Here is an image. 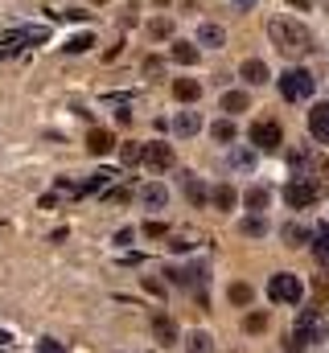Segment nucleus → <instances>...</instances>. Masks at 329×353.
Returning <instances> with one entry per match:
<instances>
[{"mask_svg":"<svg viewBox=\"0 0 329 353\" xmlns=\"http://www.w3.org/2000/svg\"><path fill=\"white\" fill-rule=\"evenodd\" d=\"M267 37H272V46L284 58H297V54H309L313 50V33L301 21H288V17H272L267 21Z\"/></svg>","mask_w":329,"mask_h":353,"instance_id":"1","label":"nucleus"},{"mask_svg":"<svg viewBox=\"0 0 329 353\" xmlns=\"http://www.w3.org/2000/svg\"><path fill=\"white\" fill-rule=\"evenodd\" d=\"M267 296H272L276 304H301V296H305V283H301V275H292V271H280V275H272V279H267Z\"/></svg>","mask_w":329,"mask_h":353,"instance_id":"2","label":"nucleus"},{"mask_svg":"<svg viewBox=\"0 0 329 353\" xmlns=\"http://www.w3.org/2000/svg\"><path fill=\"white\" fill-rule=\"evenodd\" d=\"M313 90H317V83L309 70H284L280 74V94L288 103H305V99H313Z\"/></svg>","mask_w":329,"mask_h":353,"instance_id":"3","label":"nucleus"},{"mask_svg":"<svg viewBox=\"0 0 329 353\" xmlns=\"http://www.w3.org/2000/svg\"><path fill=\"white\" fill-rule=\"evenodd\" d=\"M251 144H255L259 152H280L284 128H280L276 119H255V123H251Z\"/></svg>","mask_w":329,"mask_h":353,"instance_id":"4","label":"nucleus"},{"mask_svg":"<svg viewBox=\"0 0 329 353\" xmlns=\"http://www.w3.org/2000/svg\"><path fill=\"white\" fill-rule=\"evenodd\" d=\"M136 165H144V169H153V173L173 169V144H164V140L140 144V157H136Z\"/></svg>","mask_w":329,"mask_h":353,"instance_id":"5","label":"nucleus"},{"mask_svg":"<svg viewBox=\"0 0 329 353\" xmlns=\"http://www.w3.org/2000/svg\"><path fill=\"white\" fill-rule=\"evenodd\" d=\"M317 197H321L317 185H313V181H301V176L288 181V189H284V201H288L292 210H309V205H317Z\"/></svg>","mask_w":329,"mask_h":353,"instance_id":"6","label":"nucleus"},{"mask_svg":"<svg viewBox=\"0 0 329 353\" xmlns=\"http://www.w3.org/2000/svg\"><path fill=\"white\" fill-rule=\"evenodd\" d=\"M297 337H305V345L326 341V321H321L313 308H305V312H301V321H297Z\"/></svg>","mask_w":329,"mask_h":353,"instance_id":"7","label":"nucleus"},{"mask_svg":"<svg viewBox=\"0 0 329 353\" xmlns=\"http://www.w3.org/2000/svg\"><path fill=\"white\" fill-rule=\"evenodd\" d=\"M169 279H173L177 288H202L210 275H206V263H189V267H173Z\"/></svg>","mask_w":329,"mask_h":353,"instance_id":"8","label":"nucleus"},{"mask_svg":"<svg viewBox=\"0 0 329 353\" xmlns=\"http://www.w3.org/2000/svg\"><path fill=\"white\" fill-rule=\"evenodd\" d=\"M309 132L317 144H329V103H313L309 111Z\"/></svg>","mask_w":329,"mask_h":353,"instance_id":"9","label":"nucleus"},{"mask_svg":"<svg viewBox=\"0 0 329 353\" xmlns=\"http://www.w3.org/2000/svg\"><path fill=\"white\" fill-rule=\"evenodd\" d=\"M198 46H206V50L227 46V29H223V25H214V21H202V25H198Z\"/></svg>","mask_w":329,"mask_h":353,"instance_id":"10","label":"nucleus"},{"mask_svg":"<svg viewBox=\"0 0 329 353\" xmlns=\"http://www.w3.org/2000/svg\"><path fill=\"white\" fill-rule=\"evenodd\" d=\"M149 325H153V337H157L161 345H173V341H177V325H173V316H169V312H153V321H149Z\"/></svg>","mask_w":329,"mask_h":353,"instance_id":"11","label":"nucleus"},{"mask_svg":"<svg viewBox=\"0 0 329 353\" xmlns=\"http://www.w3.org/2000/svg\"><path fill=\"white\" fill-rule=\"evenodd\" d=\"M111 148H115V136H111V132H103V128H91V132H86V152L107 157Z\"/></svg>","mask_w":329,"mask_h":353,"instance_id":"12","label":"nucleus"},{"mask_svg":"<svg viewBox=\"0 0 329 353\" xmlns=\"http://www.w3.org/2000/svg\"><path fill=\"white\" fill-rule=\"evenodd\" d=\"M309 247H313V259L321 263V271H329V222H321V226L313 230V243H309Z\"/></svg>","mask_w":329,"mask_h":353,"instance_id":"13","label":"nucleus"},{"mask_svg":"<svg viewBox=\"0 0 329 353\" xmlns=\"http://www.w3.org/2000/svg\"><path fill=\"white\" fill-rule=\"evenodd\" d=\"M140 205H144V210H164V205H169V189L157 185V181L144 185V189H140Z\"/></svg>","mask_w":329,"mask_h":353,"instance_id":"14","label":"nucleus"},{"mask_svg":"<svg viewBox=\"0 0 329 353\" xmlns=\"http://www.w3.org/2000/svg\"><path fill=\"white\" fill-rule=\"evenodd\" d=\"M202 128V115L198 111H177L173 115V136H194Z\"/></svg>","mask_w":329,"mask_h":353,"instance_id":"15","label":"nucleus"},{"mask_svg":"<svg viewBox=\"0 0 329 353\" xmlns=\"http://www.w3.org/2000/svg\"><path fill=\"white\" fill-rule=\"evenodd\" d=\"M169 54H173V62H181V66H198V58H202V50L189 46V41H173Z\"/></svg>","mask_w":329,"mask_h":353,"instance_id":"16","label":"nucleus"},{"mask_svg":"<svg viewBox=\"0 0 329 353\" xmlns=\"http://www.w3.org/2000/svg\"><path fill=\"white\" fill-rule=\"evenodd\" d=\"M198 94H202V83H198V79H173V99L194 103Z\"/></svg>","mask_w":329,"mask_h":353,"instance_id":"17","label":"nucleus"},{"mask_svg":"<svg viewBox=\"0 0 329 353\" xmlns=\"http://www.w3.org/2000/svg\"><path fill=\"white\" fill-rule=\"evenodd\" d=\"M185 353H214V337H210L206 329H194V333L185 337Z\"/></svg>","mask_w":329,"mask_h":353,"instance_id":"18","label":"nucleus"},{"mask_svg":"<svg viewBox=\"0 0 329 353\" xmlns=\"http://www.w3.org/2000/svg\"><path fill=\"white\" fill-rule=\"evenodd\" d=\"M239 74H243V79L251 83V87H263V83L272 79V74H267V66H263L259 58H251V62H243V70H239Z\"/></svg>","mask_w":329,"mask_h":353,"instance_id":"19","label":"nucleus"},{"mask_svg":"<svg viewBox=\"0 0 329 353\" xmlns=\"http://www.w3.org/2000/svg\"><path fill=\"white\" fill-rule=\"evenodd\" d=\"M247 107H251V99H247L243 90H227V94H223V111H227V115H239Z\"/></svg>","mask_w":329,"mask_h":353,"instance_id":"20","label":"nucleus"},{"mask_svg":"<svg viewBox=\"0 0 329 353\" xmlns=\"http://www.w3.org/2000/svg\"><path fill=\"white\" fill-rule=\"evenodd\" d=\"M247 210H255V214H263V210H267V205H272V193H267V189H247Z\"/></svg>","mask_w":329,"mask_h":353,"instance_id":"21","label":"nucleus"},{"mask_svg":"<svg viewBox=\"0 0 329 353\" xmlns=\"http://www.w3.org/2000/svg\"><path fill=\"white\" fill-rule=\"evenodd\" d=\"M239 234H247V239H259V234H267V222H263L259 214H251V218H243V222H239Z\"/></svg>","mask_w":329,"mask_h":353,"instance_id":"22","label":"nucleus"},{"mask_svg":"<svg viewBox=\"0 0 329 353\" xmlns=\"http://www.w3.org/2000/svg\"><path fill=\"white\" fill-rule=\"evenodd\" d=\"M210 201H214L218 210H235V189H231V185H218V189L210 193Z\"/></svg>","mask_w":329,"mask_h":353,"instance_id":"23","label":"nucleus"},{"mask_svg":"<svg viewBox=\"0 0 329 353\" xmlns=\"http://www.w3.org/2000/svg\"><path fill=\"white\" fill-rule=\"evenodd\" d=\"M194 247H198L194 234H169V251H177V255H185V251H194Z\"/></svg>","mask_w":329,"mask_h":353,"instance_id":"24","label":"nucleus"},{"mask_svg":"<svg viewBox=\"0 0 329 353\" xmlns=\"http://www.w3.org/2000/svg\"><path fill=\"white\" fill-rule=\"evenodd\" d=\"M227 296H231V304H239V308H247L255 292H251V283H231V292H227Z\"/></svg>","mask_w":329,"mask_h":353,"instance_id":"25","label":"nucleus"},{"mask_svg":"<svg viewBox=\"0 0 329 353\" xmlns=\"http://www.w3.org/2000/svg\"><path fill=\"white\" fill-rule=\"evenodd\" d=\"M91 46H95V37H91V33H79V37H70L62 50H66V54H86Z\"/></svg>","mask_w":329,"mask_h":353,"instance_id":"26","label":"nucleus"},{"mask_svg":"<svg viewBox=\"0 0 329 353\" xmlns=\"http://www.w3.org/2000/svg\"><path fill=\"white\" fill-rule=\"evenodd\" d=\"M210 136L223 140V144H231V140H235V123H231V119H218V123L210 128Z\"/></svg>","mask_w":329,"mask_h":353,"instance_id":"27","label":"nucleus"},{"mask_svg":"<svg viewBox=\"0 0 329 353\" xmlns=\"http://www.w3.org/2000/svg\"><path fill=\"white\" fill-rule=\"evenodd\" d=\"M185 193H189V201H194V205H206V197H210V193H206L194 176H185Z\"/></svg>","mask_w":329,"mask_h":353,"instance_id":"28","label":"nucleus"},{"mask_svg":"<svg viewBox=\"0 0 329 353\" xmlns=\"http://www.w3.org/2000/svg\"><path fill=\"white\" fill-rule=\"evenodd\" d=\"M243 329L247 333H263V329H267V312H247Z\"/></svg>","mask_w":329,"mask_h":353,"instance_id":"29","label":"nucleus"},{"mask_svg":"<svg viewBox=\"0 0 329 353\" xmlns=\"http://www.w3.org/2000/svg\"><path fill=\"white\" fill-rule=\"evenodd\" d=\"M284 239H288V247H301V243H309L313 234H309V230H301V226H284Z\"/></svg>","mask_w":329,"mask_h":353,"instance_id":"30","label":"nucleus"},{"mask_svg":"<svg viewBox=\"0 0 329 353\" xmlns=\"http://www.w3.org/2000/svg\"><path fill=\"white\" fill-rule=\"evenodd\" d=\"M313 288H317V308H326V312H329V275H317V283H313Z\"/></svg>","mask_w":329,"mask_h":353,"instance_id":"31","label":"nucleus"},{"mask_svg":"<svg viewBox=\"0 0 329 353\" xmlns=\"http://www.w3.org/2000/svg\"><path fill=\"white\" fill-rule=\"evenodd\" d=\"M231 165H235V169H251V165H255V152H247V148H235V152H231Z\"/></svg>","mask_w":329,"mask_h":353,"instance_id":"32","label":"nucleus"},{"mask_svg":"<svg viewBox=\"0 0 329 353\" xmlns=\"http://www.w3.org/2000/svg\"><path fill=\"white\" fill-rule=\"evenodd\" d=\"M149 33H153V37H169V33H173V25H169L164 17H157V21L149 25Z\"/></svg>","mask_w":329,"mask_h":353,"instance_id":"33","label":"nucleus"},{"mask_svg":"<svg viewBox=\"0 0 329 353\" xmlns=\"http://www.w3.org/2000/svg\"><path fill=\"white\" fill-rule=\"evenodd\" d=\"M120 157H124V165H136V157H140V144H124V148H120Z\"/></svg>","mask_w":329,"mask_h":353,"instance_id":"34","label":"nucleus"},{"mask_svg":"<svg viewBox=\"0 0 329 353\" xmlns=\"http://www.w3.org/2000/svg\"><path fill=\"white\" fill-rule=\"evenodd\" d=\"M288 161H292V169H297V173H301V169H309V165H313V157H309V152H292V157H288Z\"/></svg>","mask_w":329,"mask_h":353,"instance_id":"35","label":"nucleus"},{"mask_svg":"<svg viewBox=\"0 0 329 353\" xmlns=\"http://www.w3.org/2000/svg\"><path fill=\"white\" fill-rule=\"evenodd\" d=\"M144 234H149V239H164V234H169V226H164V222H149V226H144Z\"/></svg>","mask_w":329,"mask_h":353,"instance_id":"36","label":"nucleus"},{"mask_svg":"<svg viewBox=\"0 0 329 353\" xmlns=\"http://www.w3.org/2000/svg\"><path fill=\"white\" fill-rule=\"evenodd\" d=\"M58 17H62V21H86L91 12H82V8H66V12H58Z\"/></svg>","mask_w":329,"mask_h":353,"instance_id":"37","label":"nucleus"},{"mask_svg":"<svg viewBox=\"0 0 329 353\" xmlns=\"http://www.w3.org/2000/svg\"><path fill=\"white\" fill-rule=\"evenodd\" d=\"M37 350H41V353H62V345H58V341H50V337H46V341H41V345H37Z\"/></svg>","mask_w":329,"mask_h":353,"instance_id":"38","label":"nucleus"},{"mask_svg":"<svg viewBox=\"0 0 329 353\" xmlns=\"http://www.w3.org/2000/svg\"><path fill=\"white\" fill-rule=\"evenodd\" d=\"M235 8H239V12H247V8H255V0H235Z\"/></svg>","mask_w":329,"mask_h":353,"instance_id":"39","label":"nucleus"},{"mask_svg":"<svg viewBox=\"0 0 329 353\" xmlns=\"http://www.w3.org/2000/svg\"><path fill=\"white\" fill-rule=\"evenodd\" d=\"M288 4H292V8H309V0H288Z\"/></svg>","mask_w":329,"mask_h":353,"instance_id":"40","label":"nucleus"},{"mask_svg":"<svg viewBox=\"0 0 329 353\" xmlns=\"http://www.w3.org/2000/svg\"><path fill=\"white\" fill-rule=\"evenodd\" d=\"M326 176H329V165H326Z\"/></svg>","mask_w":329,"mask_h":353,"instance_id":"41","label":"nucleus"},{"mask_svg":"<svg viewBox=\"0 0 329 353\" xmlns=\"http://www.w3.org/2000/svg\"><path fill=\"white\" fill-rule=\"evenodd\" d=\"M95 4H103V0H95Z\"/></svg>","mask_w":329,"mask_h":353,"instance_id":"42","label":"nucleus"}]
</instances>
